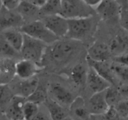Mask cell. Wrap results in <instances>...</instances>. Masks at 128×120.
I'll use <instances>...</instances> for the list:
<instances>
[{"label":"cell","instance_id":"d4e9b609","mask_svg":"<svg viewBox=\"0 0 128 120\" xmlns=\"http://www.w3.org/2000/svg\"><path fill=\"white\" fill-rule=\"evenodd\" d=\"M48 98V88H45L39 83L38 86L32 94L26 100L40 105L44 103Z\"/></svg>","mask_w":128,"mask_h":120},{"label":"cell","instance_id":"52a82bcc","mask_svg":"<svg viewBox=\"0 0 128 120\" xmlns=\"http://www.w3.org/2000/svg\"><path fill=\"white\" fill-rule=\"evenodd\" d=\"M53 35L59 39L66 36L68 30V19L61 15L45 16L40 19Z\"/></svg>","mask_w":128,"mask_h":120},{"label":"cell","instance_id":"2e32d148","mask_svg":"<svg viewBox=\"0 0 128 120\" xmlns=\"http://www.w3.org/2000/svg\"><path fill=\"white\" fill-rule=\"evenodd\" d=\"M26 99L18 96H13L4 111L8 120H24L22 108Z\"/></svg>","mask_w":128,"mask_h":120},{"label":"cell","instance_id":"e0dca14e","mask_svg":"<svg viewBox=\"0 0 128 120\" xmlns=\"http://www.w3.org/2000/svg\"><path fill=\"white\" fill-rule=\"evenodd\" d=\"M16 61L12 59H0V84H10L16 77Z\"/></svg>","mask_w":128,"mask_h":120},{"label":"cell","instance_id":"d590c367","mask_svg":"<svg viewBox=\"0 0 128 120\" xmlns=\"http://www.w3.org/2000/svg\"><path fill=\"white\" fill-rule=\"evenodd\" d=\"M1 2L3 7L11 10H14L20 3L18 0H1Z\"/></svg>","mask_w":128,"mask_h":120},{"label":"cell","instance_id":"cb8c5ba5","mask_svg":"<svg viewBox=\"0 0 128 120\" xmlns=\"http://www.w3.org/2000/svg\"><path fill=\"white\" fill-rule=\"evenodd\" d=\"M61 11V0H46L39 9V19L51 15H60Z\"/></svg>","mask_w":128,"mask_h":120},{"label":"cell","instance_id":"7402d4cb","mask_svg":"<svg viewBox=\"0 0 128 120\" xmlns=\"http://www.w3.org/2000/svg\"><path fill=\"white\" fill-rule=\"evenodd\" d=\"M86 60L89 66L94 69L99 75L106 79L112 86L114 84V76L110 69V65H108L106 62H95L87 58Z\"/></svg>","mask_w":128,"mask_h":120},{"label":"cell","instance_id":"4dcf8cb0","mask_svg":"<svg viewBox=\"0 0 128 120\" xmlns=\"http://www.w3.org/2000/svg\"><path fill=\"white\" fill-rule=\"evenodd\" d=\"M40 105L26 100L22 108L24 120H31L40 109Z\"/></svg>","mask_w":128,"mask_h":120},{"label":"cell","instance_id":"30bf717a","mask_svg":"<svg viewBox=\"0 0 128 120\" xmlns=\"http://www.w3.org/2000/svg\"><path fill=\"white\" fill-rule=\"evenodd\" d=\"M19 81L10 86L12 94L27 99L33 93L39 84V80L36 76L27 79H19Z\"/></svg>","mask_w":128,"mask_h":120},{"label":"cell","instance_id":"9a60e30c","mask_svg":"<svg viewBox=\"0 0 128 120\" xmlns=\"http://www.w3.org/2000/svg\"><path fill=\"white\" fill-rule=\"evenodd\" d=\"M111 55L109 45L102 42H95L88 49L87 59L95 62H106Z\"/></svg>","mask_w":128,"mask_h":120},{"label":"cell","instance_id":"8992f818","mask_svg":"<svg viewBox=\"0 0 128 120\" xmlns=\"http://www.w3.org/2000/svg\"><path fill=\"white\" fill-rule=\"evenodd\" d=\"M48 98L66 109L70 106L76 97L69 89L59 83H51L48 87Z\"/></svg>","mask_w":128,"mask_h":120},{"label":"cell","instance_id":"ac0fdd59","mask_svg":"<svg viewBox=\"0 0 128 120\" xmlns=\"http://www.w3.org/2000/svg\"><path fill=\"white\" fill-rule=\"evenodd\" d=\"M40 8L30 3L25 0L20 2L15 10L21 16L24 23L39 20Z\"/></svg>","mask_w":128,"mask_h":120},{"label":"cell","instance_id":"60d3db41","mask_svg":"<svg viewBox=\"0 0 128 120\" xmlns=\"http://www.w3.org/2000/svg\"><path fill=\"white\" fill-rule=\"evenodd\" d=\"M2 6V2H1V0H0V9L1 8V7Z\"/></svg>","mask_w":128,"mask_h":120},{"label":"cell","instance_id":"4fadbf2b","mask_svg":"<svg viewBox=\"0 0 128 120\" xmlns=\"http://www.w3.org/2000/svg\"><path fill=\"white\" fill-rule=\"evenodd\" d=\"M68 111L69 116L72 120H90L91 116L86 102L81 96L75 98Z\"/></svg>","mask_w":128,"mask_h":120},{"label":"cell","instance_id":"836d02e7","mask_svg":"<svg viewBox=\"0 0 128 120\" xmlns=\"http://www.w3.org/2000/svg\"><path fill=\"white\" fill-rule=\"evenodd\" d=\"M31 120H52V119H51V117H50V114H49L46 108H45L44 109H43V110H42V108L40 107V109H39L37 114L33 117V118H32Z\"/></svg>","mask_w":128,"mask_h":120},{"label":"cell","instance_id":"4316f807","mask_svg":"<svg viewBox=\"0 0 128 120\" xmlns=\"http://www.w3.org/2000/svg\"><path fill=\"white\" fill-rule=\"evenodd\" d=\"M105 97L109 106H114L121 100L125 99V98L121 95L119 89L113 88L112 86L106 90Z\"/></svg>","mask_w":128,"mask_h":120},{"label":"cell","instance_id":"b9f144b4","mask_svg":"<svg viewBox=\"0 0 128 120\" xmlns=\"http://www.w3.org/2000/svg\"><path fill=\"white\" fill-rule=\"evenodd\" d=\"M118 120H127V119H122V118H120Z\"/></svg>","mask_w":128,"mask_h":120},{"label":"cell","instance_id":"ffe728a7","mask_svg":"<svg viewBox=\"0 0 128 120\" xmlns=\"http://www.w3.org/2000/svg\"><path fill=\"white\" fill-rule=\"evenodd\" d=\"M88 69L84 64L78 63L74 65L68 72V77L73 84L78 87L86 85Z\"/></svg>","mask_w":128,"mask_h":120},{"label":"cell","instance_id":"83f0119b","mask_svg":"<svg viewBox=\"0 0 128 120\" xmlns=\"http://www.w3.org/2000/svg\"><path fill=\"white\" fill-rule=\"evenodd\" d=\"M110 65V69L113 74L114 76L117 77L123 84H127L128 77V66L122 65L112 62Z\"/></svg>","mask_w":128,"mask_h":120},{"label":"cell","instance_id":"5bb4252c","mask_svg":"<svg viewBox=\"0 0 128 120\" xmlns=\"http://www.w3.org/2000/svg\"><path fill=\"white\" fill-rule=\"evenodd\" d=\"M105 91H106L92 94L89 99L86 106L91 116L102 114L110 108L106 100Z\"/></svg>","mask_w":128,"mask_h":120},{"label":"cell","instance_id":"e575fe53","mask_svg":"<svg viewBox=\"0 0 128 120\" xmlns=\"http://www.w3.org/2000/svg\"><path fill=\"white\" fill-rule=\"evenodd\" d=\"M113 62L128 66V53L120 54L114 57Z\"/></svg>","mask_w":128,"mask_h":120},{"label":"cell","instance_id":"8d00e7d4","mask_svg":"<svg viewBox=\"0 0 128 120\" xmlns=\"http://www.w3.org/2000/svg\"><path fill=\"white\" fill-rule=\"evenodd\" d=\"M87 5L94 9L101 0H82Z\"/></svg>","mask_w":128,"mask_h":120},{"label":"cell","instance_id":"8fae6325","mask_svg":"<svg viewBox=\"0 0 128 120\" xmlns=\"http://www.w3.org/2000/svg\"><path fill=\"white\" fill-rule=\"evenodd\" d=\"M86 85H87L92 94L104 91L112 86L106 79L99 75L96 70L90 66H89L88 69Z\"/></svg>","mask_w":128,"mask_h":120},{"label":"cell","instance_id":"1f68e13d","mask_svg":"<svg viewBox=\"0 0 128 120\" xmlns=\"http://www.w3.org/2000/svg\"><path fill=\"white\" fill-rule=\"evenodd\" d=\"M120 118L127 119L128 116V99H122L113 106Z\"/></svg>","mask_w":128,"mask_h":120},{"label":"cell","instance_id":"7a4b0ae2","mask_svg":"<svg viewBox=\"0 0 128 120\" xmlns=\"http://www.w3.org/2000/svg\"><path fill=\"white\" fill-rule=\"evenodd\" d=\"M79 42L70 38L64 40L59 39L50 45L48 54L51 61L57 65L68 64L80 51Z\"/></svg>","mask_w":128,"mask_h":120},{"label":"cell","instance_id":"d6a6232c","mask_svg":"<svg viewBox=\"0 0 128 120\" xmlns=\"http://www.w3.org/2000/svg\"><path fill=\"white\" fill-rule=\"evenodd\" d=\"M91 116L96 120H118L120 118L113 106H110L108 110L102 114Z\"/></svg>","mask_w":128,"mask_h":120},{"label":"cell","instance_id":"d6986e66","mask_svg":"<svg viewBox=\"0 0 128 120\" xmlns=\"http://www.w3.org/2000/svg\"><path fill=\"white\" fill-rule=\"evenodd\" d=\"M1 37L17 52L20 54L23 42L24 34L20 29L12 28L1 32Z\"/></svg>","mask_w":128,"mask_h":120},{"label":"cell","instance_id":"484cf974","mask_svg":"<svg viewBox=\"0 0 128 120\" xmlns=\"http://www.w3.org/2000/svg\"><path fill=\"white\" fill-rule=\"evenodd\" d=\"M13 96L9 84H0V109L4 111Z\"/></svg>","mask_w":128,"mask_h":120},{"label":"cell","instance_id":"f1b7e54d","mask_svg":"<svg viewBox=\"0 0 128 120\" xmlns=\"http://www.w3.org/2000/svg\"><path fill=\"white\" fill-rule=\"evenodd\" d=\"M120 6L118 20L124 30L128 31V0H116Z\"/></svg>","mask_w":128,"mask_h":120},{"label":"cell","instance_id":"3957f363","mask_svg":"<svg viewBox=\"0 0 128 120\" xmlns=\"http://www.w3.org/2000/svg\"><path fill=\"white\" fill-rule=\"evenodd\" d=\"M48 45L42 42L24 34L23 42L20 52L22 59L30 60L41 66Z\"/></svg>","mask_w":128,"mask_h":120},{"label":"cell","instance_id":"44dd1931","mask_svg":"<svg viewBox=\"0 0 128 120\" xmlns=\"http://www.w3.org/2000/svg\"><path fill=\"white\" fill-rule=\"evenodd\" d=\"M128 40V33L126 30L116 35L109 45L111 54H114L116 56L127 53Z\"/></svg>","mask_w":128,"mask_h":120},{"label":"cell","instance_id":"ab89813d","mask_svg":"<svg viewBox=\"0 0 128 120\" xmlns=\"http://www.w3.org/2000/svg\"><path fill=\"white\" fill-rule=\"evenodd\" d=\"M62 120H72V119H71V118H70V117L69 116V115H68V116H66V118H64L63 119H62Z\"/></svg>","mask_w":128,"mask_h":120},{"label":"cell","instance_id":"7bdbcfd3","mask_svg":"<svg viewBox=\"0 0 128 120\" xmlns=\"http://www.w3.org/2000/svg\"><path fill=\"white\" fill-rule=\"evenodd\" d=\"M90 120H91V118H90ZM92 120H96V119H94V118H93V119H92Z\"/></svg>","mask_w":128,"mask_h":120},{"label":"cell","instance_id":"603a6c76","mask_svg":"<svg viewBox=\"0 0 128 120\" xmlns=\"http://www.w3.org/2000/svg\"><path fill=\"white\" fill-rule=\"evenodd\" d=\"M44 104L52 120H62L68 116L67 109L52 101L49 98Z\"/></svg>","mask_w":128,"mask_h":120},{"label":"cell","instance_id":"ba28073f","mask_svg":"<svg viewBox=\"0 0 128 120\" xmlns=\"http://www.w3.org/2000/svg\"><path fill=\"white\" fill-rule=\"evenodd\" d=\"M24 24L22 18L16 10L2 6L0 9V32L9 29H20Z\"/></svg>","mask_w":128,"mask_h":120},{"label":"cell","instance_id":"7c38bea8","mask_svg":"<svg viewBox=\"0 0 128 120\" xmlns=\"http://www.w3.org/2000/svg\"><path fill=\"white\" fill-rule=\"evenodd\" d=\"M41 67L30 60L21 59L16 62V76L19 79H27L36 76Z\"/></svg>","mask_w":128,"mask_h":120},{"label":"cell","instance_id":"f35d334b","mask_svg":"<svg viewBox=\"0 0 128 120\" xmlns=\"http://www.w3.org/2000/svg\"><path fill=\"white\" fill-rule=\"evenodd\" d=\"M0 120H8L6 118V117L5 116L4 114L3 116H0Z\"/></svg>","mask_w":128,"mask_h":120},{"label":"cell","instance_id":"f546056e","mask_svg":"<svg viewBox=\"0 0 128 120\" xmlns=\"http://www.w3.org/2000/svg\"><path fill=\"white\" fill-rule=\"evenodd\" d=\"M2 37H0V59H14L19 55Z\"/></svg>","mask_w":128,"mask_h":120},{"label":"cell","instance_id":"277c9868","mask_svg":"<svg viewBox=\"0 0 128 120\" xmlns=\"http://www.w3.org/2000/svg\"><path fill=\"white\" fill-rule=\"evenodd\" d=\"M20 30L24 35L40 40L47 45H51L59 40L40 19L24 23Z\"/></svg>","mask_w":128,"mask_h":120},{"label":"cell","instance_id":"6da1fadb","mask_svg":"<svg viewBox=\"0 0 128 120\" xmlns=\"http://www.w3.org/2000/svg\"><path fill=\"white\" fill-rule=\"evenodd\" d=\"M99 20L100 18L97 15L87 17L68 19V30L66 36L78 42L90 38L96 31Z\"/></svg>","mask_w":128,"mask_h":120},{"label":"cell","instance_id":"5b68a950","mask_svg":"<svg viewBox=\"0 0 128 120\" xmlns=\"http://www.w3.org/2000/svg\"><path fill=\"white\" fill-rule=\"evenodd\" d=\"M60 15L66 19H73L92 16L96 13L82 0H61Z\"/></svg>","mask_w":128,"mask_h":120},{"label":"cell","instance_id":"9c48e42d","mask_svg":"<svg viewBox=\"0 0 128 120\" xmlns=\"http://www.w3.org/2000/svg\"><path fill=\"white\" fill-rule=\"evenodd\" d=\"M94 11L100 19L105 21L118 20L120 6L116 0H101Z\"/></svg>","mask_w":128,"mask_h":120},{"label":"cell","instance_id":"74e56055","mask_svg":"<svg viewBox=\"0 0 128 120\" xmlns=\"http://www.w3.org/2000/svg\"><path fill=\"white\" fill-rule=\"evenodd\" d=\"M25 1H28L30 3L32 4V5H34V6H37V7L40 8L43 5L46 0H25Z\"/></svg>","mask_w":128,"mask_h":120}]
</instances>
